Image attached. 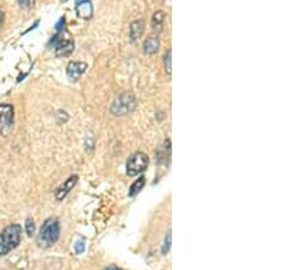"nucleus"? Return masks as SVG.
<instances>
[{"instance_id":"nucleus-19","label":"nucleus","mask_w":307,"mask_h":270,"mask_svg":"<svg viewBox=\"0 0 307 270\" xmlns=\"http://www.w3.org/2000/svg\"><path fill=\"white\" fill-rule=\"evenodd\" d=\"M62 30H66V19L64 18H60L56 23V32H62Z\"/></svg>"},{"instance_id":"nucleus-9","label":"nucleus","mask_w":307,"mask_h":270,"mask_svg":"<svg viewBox=\"0 0 307 270\" xmlns=\"http://www.w3.org/2000/svg\"><path fill=\"white\" fill-rule=\"evenodd\" d=\"M75 11L81 18H92V15H93V6H92V2H90V0H78V3H76L75 6Z\"/></svg>"},{"instance_id":"nucleus-2","label":"nucleus","mask_w":307,"mask_h":270,"mask_svg":"<svg viewBox=\"0 0 307 270\" xmlns=\"http://www.w3.org/2000/svg\"><path fill=\"white\" fill-rule=\"evenodd\" d=\"M59 235H60L59 221L56 218H48L41 227L40 234L37 236V243L41 247H49L58 242Z\"/></svg>"},{"instance_id":"nucleus-13","label":"nucleus","mask_w":307,"mask_h":270,"mask_svg":"<svg viewBox=\"0 0 307 270\" xmlns=\"http://www.w3.org/2000/svg\"><path fill=\"white\" fill-rule=\"evenodd\" d=\"M145 183H146V180H145V177H141V179L135 180L133 185H131V187H130V191H129V195L130 197H135L137 194L141 191V190L143 189V186H145Z\"/></svg>"},{"instance_id":"nucleus-11","label":"nucleus","mask_w":307,"mask_h":270,"mask_svg":"<svg viewBox=\"0 0 307 270\" xmlns=\"http://www.w3.org/2000/svg\"><path fill=\"white\" fill-rule=\"evenodd\" d=\"M160 48V40L156 36L147 37L146 40L143 41V52L146 55L156 54Z\"/></svg>"},{"instance_id":"nucleus-3","label":"nucleus","mask_w":307,"mask_h":270,"mask_svg":"<svg viewBox=\"0 0 307 270\" xmlns=\"http://www.w3.org/2000/svg\"><path fill=\"white\" fill-rule=\"evenodd\" d=\"M135 107H137L135 97L129 92H125V93H122L116 97V100L112 104L111 112L116 116H125V115L133 112Z\"/></svg>"},{"instance_id":"nucleus-7","label":"nucleus","mask_w":307,"mask_h":270,"mask_svg":"<svg viewBox=\"0 0 307 270\" xmlns=\"http://www.w3.org/2000/svg\"><path fill=\"white\" fill-rule=\"evenodd\" d=\"M76 182H78V176L76 175L70 176V177H68V179H67L62 186H60V187L56 189V191H55V198L58 199V201H63V199L66 198L67 195H68V193H70V191L75 187Z\"/></svg>"},{"instance_id":"nucleus-18","label":"nucleus","mask_w":307,"mask_h":270,"mask_svg":"<svg viewBox=\"0 0 307 270\" xmlns=\"http://www.w3.org/2000/svg\"><path fill=\"white\" fill-rule=\"evenodd\" d=\"M74 250H75V254H82L85 250V242L84 240H78L75 244H74Z\"/></svg>"},{"instance_id":"nucleus-4","label":"nucleus","mask_w":307,"mask_h":270,"mask_svg":"<svg viewBox=\"0 0 307 270\" xmlns=\"http://www.w3.org/2000/svg\"><path fill=\"white\" fill-rule=\"evenodd\" d=\"M54 44L55 54L56 56H68L74 51V41H72L70 33L67 30L56 32L49 45Z\"/></svg>"},{"instance_id":"nucleus-14","label":"nucleus","mask_w":307,"mask_h":270,"mask_svg":"<svg viewBox=\"0 0 307 270\" xmlns=\"http://www.w3.org/2000/svg\"><path fill=\"white\" fill-rule=\"evenodd\" d=\"M163 63H164V68L165 71H167V74H171V50H168L167 52H165V56L164 59H163Z\"/></svg>"},{"instance_id":"nucleus-8","label":"nucleus","mask_w":307,"mask_h":270,"mask_svg":"<svg viewBox=\"0 0 307 270\" xmlns=\"http://www.w3.org/2000/svg\"><path fill=\"white\" fill-rule=\"evenodd\" d=\"M86 70H88V64L84 63V62H70L68 66H67L66 71L70 79L76 81V79H80L81 75H82Z\"/></svg>"},{"instance_id":"nucleus-1","label":"nucleus","mask_w":307,"mask_h":270,"mask_svg":"<svg viewBox=\"0 0 307 270\" xmlns=\"http://www.w3.org/2000/svg\"><path fill=\"white\" fill-rule=\"evenodd\" d=\"M22 240V228L18 224H11L6 227L0 234V257L7 255L11 250L18 247Z\"/></svg>"},{"instance_id":"nucleus-6","label":"nucleus","mask_w":307,"mask_h":270,"mask_svg":"<svg viewBox=\"0 0 307 270\" xmlns=\"http://www.w3.org/2000/svg\"><path fill=\"white\" fill-rule=\"evenodd\" d=\"M14 124V108L10 104H0V135L7 137Z\"/></svg>"},{"instance_id":"nucleus-17","label":"nucleus","mask_w":307,"mask_h":270,"mask_svg":"<svg viewBox=\"0 0 307 270\" xmlns=\"http://www.w3.org/2000/svg\"><path fill=\"white\" fill-rule=\"evenodd\" d=\"M34 2H36V0H18L19 6H21L22 9H26V10L31 9V7L34 6Z\"/></svg>"},{"instance_id":"nucleus-10","label":"nucleus","mask_w":307,"mask_h":270,"mask_svg":"<svg viewBox=\"0 0 307 270\" xmlns=\"http://www.w3.org/2000/svg\"><path fill=\"white\" fill-rule=\"evenodd\" d=\"M164 19H165V13L164 11H156L155 15L151 17V30L159 34V33L163 32V29H164Z\"/></svg>"},{"instance_id":"nucleus-22","label":"nucleus","mask_w":307,"mask_h":270,"mask_svg":"<svg viewBox=\"0 0 307 270\" xmlns=\"http://www.w3.org/2000/svg\"><path fill=\"white\" fill-rule=\"evenodd\" d=\"M63 2H66V0H63Z\"/></svg>"},{"instance_id":"nucleus-16","label":"nucleus","mask_w":307,"mask_h":270,"mask_svg":"<svg viewBox=\"0 0 307 270\" xmlns=\"http://www.w3.org/2000/svg\"><path fill=\"white\" fill-rule=\"evenodd\" d=\"M169 248H171V232H168L167 234V236H165V242H164V246H163V248H161V252L163 254H168Z\"/></svg>"},{"instance_id":"nucleus-5","label":"nucleus","mask_w":307,"mask_h":270,"mask_svg":"<svg viewBox=\"0 0 307 270\" xmlns=\"http://www.w3.org/2000/svg\"><path fill=\"white\" fill-rule=\"evenodd\" d=\"M149 164V157L147 154L142 153V152H137L134 153L127 161V175L129 176H137L141 172H143L147 168Z\"/></svg>"},{"instance_id":"nucleus-12","label":"nucleus","mask_w":307,"mask_h":270,"mask_svg":"<svg viewBox=\"0 0 307 270\" xmlns=\"http://www.w3.org/2000/svg\"><path fill=\"white\" fill-rule=\"evenodd\" d=\"M143 26H145V23L143 21H134L130 25V41L134 42V41L138 40V37H141L143 32Z\"/></svg>"},{"instance_id":"nucleus-20","label":"nucleus","mask_w":307,"mask_h":270,"mask_svg":"<svg viewBox=\"0 0 307 270\" xmlns=\"http://www.w3.org/2000/svg\"><path fill=\"white\" fill-rule=\"evenodd\" d=\"M3 23H5V14L0 10V27L3 26Z\"/></svg>"},{"instance_id":"nucleus-15","label":"nucleus","mask_w":307,"mask_h":270,"mask_svg":"<svg viewBox=\"0 0 307 270\" xmlns=\"http://www.w3.org/2000/svg\"><path fill=\"white\" fill-rule=\"evenodd\" d=\"M34 230H36V225H34V221L33 218H27L26 220V234L29 236L34 234Z\"/></svg>"},{"instance_id":"nucleus-21","label":"nucleus","mask_w":307,"mask_h":270,"mask_svg":"<svg viewBox=\"0 0 307 270\" xmlns=\"http://www.w3.org/2000/svg\"><path fill=\"white\" fill-rule=\"evenodd\" d=\"M104 270H122V269H118L116 266H108V267H105Z\"/></svg>"}]
</instances>
